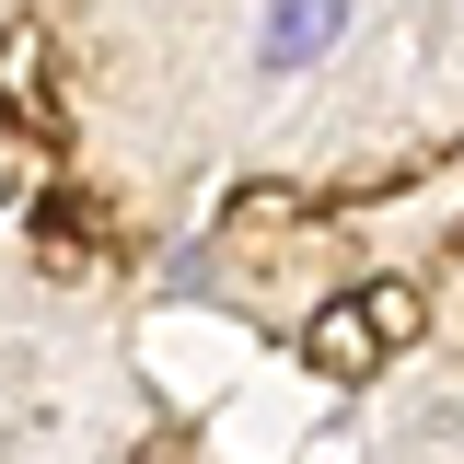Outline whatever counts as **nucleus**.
<instances>
[{
	"label": "nucleus",
	"mask_w": 464,
	"mask_h": 464,
	"mask_svg": "<svg viewBox=\"0 0 464 464\" xmlns=\"http://www.w3.org/2000/svg\"><path fill=\"white\" fill-rule=\"evenodd\" d=\"M337 35H348V0H267V24H256V70L290 82V70H314Z\"/></svg>",
	"instance_id": "obj_1"
},
{
	"label": "nucleus",
	"mask_w": 464,
	"mask_h": 464,
	"mask_svg": "<svg viewBox=\"0 0 464 464\" xmlns=\"http://www.w3.org/2000/svg\"><path fill=\"white\" fill-rule=\"evenodd\" d=\"M406 314H418L406 290H360V302H337V314H325V337H314V348H337V372H372V360L406 337Z\"/></svg>",
	"instance_id": "obj_2"
}]
</instances>
